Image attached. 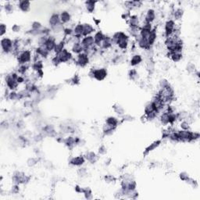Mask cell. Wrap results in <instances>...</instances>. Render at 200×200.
Segmentation results:
<instances>
[{"label":"cell","mask_w":200,"mask_h":200,"mask_svg":"<svg viewBox=\"0 0 200 200\" xmlns=\"http://www.w3.org/2000/svg\"><path fill=\"white\" fill-rule=\"evenodd\" d=\"M90 74L97 81H103L107 76V70L105 68H98L92 70Z\"/></svg>","instance_id":"cell-1"},{"label":"cell","mask_w":200,"mask_h":200,"mask_svg":"<svg viewBox=\"0 0 200 200\" xmlns=\"http://www.w3.org/2000/svg\"><path fill=\"white\" fill-rule=\"evenodd\" d=\"M1 47L3 51L6 53L13 52V41H12L9 38H3L1 40Z\"/></svg>","instance_id":"cell-2"},{"label":"cell","mask_w":200,"mask_h":200,"mask_svg":"<svg viewBox=\"0 0 200 200\" xmlns=\"http://www.w3.org/2000/svg\"><path fill=\"white\" fill-rule=\"evenodd\" d=\"M76 64L79 67H84L86 65L88 64L89 63V57L85 52H81V53L78 54L77 56V58L74 60Z\"/></svg>","instance_id":"cell-3"},{"label":"cell","mask_w":200,"mask_h":200,"mask_svg":"<svg viewBox=\"0 0 200 200\" xmlns=\"http://www.w3.org/2000/svg\"><path fill=\"white\" fill-rule=\"evenodd\" d=\"M31 60V52L29 50H23L19 53L18 61L21 64H27Z\"/></svg>","instance_id":"cell-4"},{"label":"cell","mask_w":200,"mask_h":200,"mask_svg":"<svg viewBox=\"0 0 200 200\" xmlns=\"http://www.w3.org/2000/svg\"><path fill=\"white\" fill-rule=\"evenodd\" d=\"M179 141H192V131L189 130H181L177 131Z\"/></svg>","instance_id":"cell-5"},{"label":"cell","mask_w":200,"mask_h":200,"mask_svg":"<svg viewBox=\"0 0 200 200\" xmlns=\"http://www.w3.org/2000/svg\"><path fill=\"white\" fill-rule=\"evenodd\" d=\"M175 28H176V24L174 20L170 19L165 23V35L166 38L169 37L174 33Z\"/></svg>","instance_id":"cell-6"},{"label":"cell","mask_w":200,"mask_h":200,"mask_svg":"<svg viewBox=\"0 0 200 200\" xmlns=\"http://www.w3.org/2000/svg\"><path fill=\"white\" fill-rule=\"evenodd\" d=\"M81 43L82 44L84 49L86 48H90L92 47L95 45V40H94V37L92 35L85 36L83 37L81 40Z\"/></svg>","instance_id":"cell-7"},{"label":"cell","mask_w":200,"mask_h":200,"mask_svg":"<svg viewBox=\"0 0 200 200\" xmlns=\"http://www.w3.org/2000/svg\"><path fill=\"white\" fill-rule=\"evenodd\" d=\"M59 57V59L61 63H67V62L70 61L72 59V53L70 52H69L67 49H64L63 51L59 54L57 55Z\"/></svg>","instance_id":"cell-8"},{"label":"cell","mask_w":200,"mask_h":200,"mask_svg":"<svg viewBox=\"0 0 200 200\" xmlns=\"http://www.w3.org/2000/svg\"><path fill=\"white\" fill-rule=\"evenodd\" d=\"M56 45H57V42H56V39L54 38L53 36H49L48 37V39H47L46 42L44 46L46 47V49L48 50V51L50 52L52 50H54L55 47H56Z\"/></svg>","instance_id":"cell-9"},{"label":"cell","mask_w":200,"mask_h":200,"mask_svg":"<svg viewBox=\"0 0 200 200\" xmlns=\"http://www.w3.org/2000/svg\"><path fill=\"white\" fill-rule=\"evenodd\" d=\"M6 85L7 87L10 88V90H14L16 89L18 86V83L17 81V80L14 79L12 76L10 75H8L6 78Z\"/></svg>","instance_id":"cell-10"},{"label":"cell","mask_w":200,"mask_h":200,"mask_svg":"<svg viewBox=\"0 0 200 200\" xmlns=\"http://www.w3.org/2000/svg\"><path fill=\"white\" fill-rule=\"evenodd\" d=\"M137 41H138V45L141 49H146V50H149V49L151 48V46L149 45V42L148 41V39H143L141 38L140 36H138L137 38Z\"/></svg>","instance_id":"cell-11"},{"label":"cell","mask_w":200,"mask_h":200,"mask_svg":"<svg viewBox=\"0 0 200 200\" xmlns=\"http://www.w3.org/2000/svg\"><path fill=\"white\" fill-rule=\"evenodd\" d=\"M85 162V158L84 157H81V156H78V157H73L70 161V163L71 165H74V166H76V167H81L82 166Z\"/></svg>","instance_id":"cell-12"},{"label":"cell","mask_w":200,"mask_h":200,"mask_svg":"<svg viewBox=\"0 0 200 200\" xmlns=\"http://www.w3.org/2000/svg\"><path fill=\"white\" fill-rule=\"evenodd\" d=\"M156 19V12L152 9H149L145 16V22L152 23Z\"/></svg>","instance_id":"cell-13"},{"label":"cell","mask_w":200,"mask_h":200,"mask_svg":"<svg viewBox=\"0 0 200 200\" xmlns=\"http://www.w3.org/2000/svg\"><path fill=\"white\" fill-rule=\"evenodd\" d=\"M72 52L75 54H80L84 52V47H83L82 44L81 43V41H76L74 43H73L71 47Z\"/></svg>","instance_id":"cell-14"},{"label":"cell","mask_w":200,"mask_h":200,"mask_svg":"<svg viewBox=\"0 0 200 200\" xmlns=\"http://www.w3.org/2000/svg\"><path fill=\"white\" fill-rule=\"evenodd\" d=\"M59 23H62L60 21V18H59V14H57V13L52 14L49 18V24L51 26V28H53Z\"/></svg>","instance_id":"cell-15"},{"label":"cell","mask_w":200,"mask_h":200,"mask_svg":"<svg viewBox=\"0 0 200 200\" xmlns=\"http://www.w3.org/2000/svg\"><path fill=\"white\" fill-rule=\"evenodd\" d=\"M59 18H60V21L63 24L69 23L70 20H71V15L68 11H63L61 13L59 14Z\"/></svg>","instance_id":"cell-16"},{"label":"cell","mask_w":200,"mask_h":200,"mask_svg":"<svg viewBox=\"0 0 200 200\" xmlns=\"http://www.w3.org/2000/svg\"><path fill=\"white\" fill-rule=\"evenodd\" d=\"M18 7L20 8V10L23 12H28L31 8V3L29 1H25V0H22L20 1L18 3Z\"/></svg>","instance_id":"cell-17"},{"label":"cell","mask_w":200,"mask_h":200,"mask_svg":"<svg viewBox=\"0 0 200 200\" xmlns=\"http://www.w3.org/2000/svg\"><path fill=\"white\" fill-rule=\"evenodd\" d=\"M105 34L102 32V31H97L95 32L94 34V40H95V45H96L97 46H100V45L102 43V41H103V39L105 38Z\"/></svg>","instance_id":"cell-18"},{"label":"cell","mask_w":200,"mask_h":200,"mask_svg":"<svg viewBox=\"0 0 200 200\" xmlns=\"http://www.w3.org/2000/svg\"><path fill=\"white\" fill-rule=\"evenodd\" d=\"M129 20V26L130 28H139L140 25V21L139 17L136 15L131 16Z\"/></svg>","instance_id":"cell-19"},{"label":"cell","mask_w":200,"mask_h":200,"mask_svg":"<svg viewBox=\"0 0 200 200\" xmlns=\"http://www.w3.org/2000/svg\"><path fill=\"white\" fill-rule=\"evenodd\" d=\"M95 31V28L90 23H84V31H83V37L91 35V34Z\"/></svg>","instance_id":"cell-20"},{"label":"cell","mask_w":200,"mask_h":200,"mask_svg":"<svg viewBox=\"0 0 200 200\" xmlns=\"http://www.w3.org/2000/svg\"><path fill=\"white\" fill-rule=\"evenodd\" d=\"M141 61H142V57H141V55L135 54V55H134L133 57H131L130 64L132 67H135V66H138L139 64H140Z\"/></svg>","instance_id":"cell-21"},{"label":"cell","mask_w":200,"mask_h":200,"mask_svg":"<svg viewBox=\"0 0 200 200\" xmlns=\"http://www.w3.org/2000/svg\"><path fill=\"white\" fill-rule=\"evenodd\" d=\"M85 159L90 162L91 163H95V162L98 160V156L93 152H88L86 153L85 157Z\"/></svg>","instance_id":"cell-22"},{"label":"cell","mask_w":200,"mask_h":200,"mask_svg":"<svg viewBox=\"0 0 200 200\" xmlns=\"http://www.w3.org/2000/svg\"><path fill=\"white\" fill-rule=\"evenodd\" d=\"M160 143H161V141H160V140H157V141H154V142H152V144H150L149 146L147 147L146 149L144 154H145V155H146V154L149 153L150 152L153 151L154 149H157V147L159 146V145H160Z\"/></svg>","instance_id":"cell-23"},{"label":"cell","mask_w":200,"mask_h":200,"mask_svg":"<svg viewBox=\"0 0 200 200\" xmlns=\"http://www.w3.org/2000/svg\"><path fill=\"white\" fill-rule=\"evenodd\" d=\"M169 56L170 57V59H172V61L175 62H179L181 59H182V53L180 52H169Z\"/></svg>","instance_id":"cell-24"},{"label":"cell","mask_w":200,"mask_h":200,"mask_svg":"<svg viewBox=\"0 0 200 200\" xmlns=\"http://www.w3.org/2000/svg\"><path fill=\"white\" fill-rule=\"evenodd\" d=\"M169 117H170V113H167V111H163L162 114L160 115V121L163 125H167L169 124Z\"/></svg>","instance_id":"cell-25"},{"label":"cell","mask_w":200,"mask_h":200,"mask_svg":"<svg viewBox=\"0 0 200 200\" xmlns=\"http://www.w3.org/2000/svg\"><path fill=\"white\" fill-rule=\"evenodd\" d=\"M65 44H66V42H65L64 41H59V42H58V43H57L56 47H55V49H54V52H55L56 55L59 54L63 49H64Z\"/></svg>","instance_id":"cell-26"},{"label":"cell","mask_w":200,"mask_h":200,"mask_svg":"<svg viewBox=\"0 0 200 200\" xmlns=\"http://www.w3.org/2000/svg\"><path fill=\"white\" fill-rule=\"evenodd\" d=\"M95 4L96 2H93V1H87L85 2V6H86V10L89 13H92L95 10Z\"/></svg>","instance_id":"cell-27"},{"label":"cell","mask_w":200,"mask_h":200,"mask_svg":"<svg viewBox=\"0 0 200 200\" xmlns=\"http://www.w3.org/2000/svg\"><path fill=\"white\" fill-rule=\"evenodd\" d=\"M183 15H184V10L181 8H177L174 12V18L176 21H179L181 20Z\"/></svg>","instance_id":"cell-28"},{"label":"cell","mask_w":200,"mask_h":200,"mask_svg":"<svg viewBox=\"0 0 200 200\" xmlns=\"http://www.w3.org/2000/svg\"><path fill=\"white\" fill-rule=\"evenodd\" d=\"M154 111L157 110H155L153 104L152 103V102H149V103H147L146 106H145V115H149V114H150V113L154 112Z\"/></svg>","instance_id":"cell-29"},{"label":"cell","mask_w":200,"mask_h":200,"mask_svg":"<svg viewBox=\"0 0 200 200\" xmlns=\"http://www.w3.org/2000/svg\"><path fill=\"white\" fill-rule=\"evenodd\" d=\"M157 31H156V30L155 29H152L151 31V32H150V34H149V39H148V41H149V45L150 46H152L154 44V42L156 41V40H157Z\"/></svg>","instance_id":"cell-30"},{"label":"cell","mask_w":200,"mask_h":200,"mask_svg":"<svg viewBox=\"0 0 200 200\" xmlns=\"http://www.w3.org/2000/svg\"><path fill=\"white\" fill-rule=\"evenodd\" d=\"M106 123H107V124H109V125H111L113 126V127H116V128H117L118 123H119V121H118L117 118L114 117H108L107 119H106Z\"/></svg>","instance_id":"cell-31"},{"label":"cell","mask_w":200,"mask_h":200,"mask_svg":"<svg viewBox=\"0 0 200 200\" xmlns=\"http://www.w3.org/2000/svg\"><path fill=\"white\" fill-rule=\"evenodd\" d=\"M113 110L119 115H123L124 114V110L121 105H118V104L114 105L113 106Z\"/></svg>","instance_id":"cell-32"},{"label":"cell","mask_w":200,"mask_h":200,"mask_svg":"<svg viewBox=\"0 0 200 200\" xmlns=\"http://www.w3.org/2000/svg\"><path fill=\"white\" fill-rule=\"evenodd\" d=\"M129 77H130V79L131 80H133V81H135L138 77H139V74H138V72H137V70L134 69H131L130 71H129Z\"/></svg>","instance_id":"cell-33"},{"label":"cell","mask_w":200,"mask_h":200,"mask_svg":"<svg viewBox=\"0 0 200 200\" xmlns=\"http://www.w3.org/2000/svg\"><path fill=\"white\" fill-rule=\"evenodd\" d=\"M31 28L32 30H34V31H41V28H42V25L40 22H38V21H34L31 24Z\"/></svg>","instance_id":"cell-34"},{"label":"cell","mask_w":200,"mask_h":200,"mask_svg":"<svg viewBox=\"0 0 200 200\" xmlns=\"http://www.w3.org/2000/svg\"><path fill=\"white\" fill-rule=\"evenodd\" d=\"M180 127H181V130H189L190 123L186 121H183L180 124Z\"/></svg>","instance_id":"cell-35"},{"label":"cell","mask_w":200,"mask_h":200,"mask_svg":"<svg viewBox=\"0 0 200 200\" xmlns=\"http://www.w3.org/2000/svg\"><path fill=\"white\" fill-rule=\"evenodd\" d=\"M159 86L161 88H165L170 86L169 81H167V80L166 79H162L160 81H159Z\"/></svg>","instance_id":"cell-36"},{"label":"cell","mask_w":200,"mask_h":200,"mask_svg":"<svg viewBox=\"0 0 200 200\" xmlns=\"http://www.w3.org/2000/svg\"><path fill=\"white\" fill-rule=\"evenodd\" d=\"M179 177H180V179L182 180V181H187L189 179V176H188V174L187 173H185V172L181 173L179 175Z\"/></svg>","instance_id":"cell-37"},{"label":"cell","mask_w":200,"mask_h":200,"mask_svg":"<svg viewBox=\"0 0 200 200\" xmlns=\"http://www.w3.org/2000/svg\"><path fill=\"white\" fill-rule=\"evenodd\" d=\"M37 163H38V159H36V158H30L28 160V165L29 167H33Z\"/></svg>","instance_id":"cell-38"},{"label":"cell","mask_w":200,"mask_h":200,"mask_svg":"<svg viewBox=\"0 0 200 200\" xmlns=\"http://www.w3.org/2000/svg\"><path fill=\"white\" fill-rule=\"evenodd\" d=\"M6 32V26L4 23H1L0 24V35L3 37Z\"/></svg>","instance_id":"cell-39"},{"label":"cell","mask_w":200,"mask_h":200,"mask_svg":"<svg viewBox=\"0 0 200 200\" xmlns=\"http://www.w3.org/2000/svg\"><path fill=\"white\" fill-rule=\"evenodd\" d=\"M63 33H64L65 36L69 37V36L73 34V29L69 28H66L63 29Z\"/></svg>","instance_id":"cell-40"},{"label":"cell","mask_w":200,"mask_h":200,"mask_svg":"<svg viewBox=\"0 0 200 200\" xmlns=\"http://www.w3.org/2000/svg\"><path fill=\"white\" fill-rule=\"evenodd\" d=\"M52 63L54 65L57 66V65H59V63H61V61H60V59H59V57H58L57 55H56V56H55V57L52 58Z\"/></svg>","instance_id":"cell-41"},{"label":"cell","mask_w":200,"mask_h":200,"mask_svg":"<svg viewBox=\"0 0 200 200\" xmlns=\"http://www.w3.org/2000/svg\"><path fill=\"white\" fill-rule=\"evenodd\" d=\"M115 177L112 176V175H106L105 177V181L107 183H111L114 182L115 181Z\"/></svg>","instance_id":"cell-42"},{"label":"cell","mask_w":200,"mask_h":200,"mask_svg":"<svg viewBox=\"0 0 200 200\" xmlns=\"http://www.w3.org/2000/svg\"><path fill=\"white\" fill-rule=\"evenodd\" d=\"M187 70L189 73H195V65L192 64V63H190L187 66Z\"/></svg>","instance_id":"cell-43"},{"label":"cell","mask_w":200,"mask_h":200,"mask_svg":"<svg viewBox=\"0 0 200 200\" xmlns=\"http://www.w3.org/2000/svg\"><path fill=\"white\" fill-rule=\"evenodd\" d=\"M78 174L80 175V176H81V177H84L85 175H86V174H87V170H86V168H84V167H81L79 170H78Z\"/></svg>","instance_id":"cell-44"},{"label":"cell","mask_w":200,"mask_h":200,"mask_svg":"<svg viewBox=\"0 0 200 200\" xmlns=\"http://www.w3.org/2000/svg\"><path fill=\"white\" fill-rule=\"evenodd\" d=\"M106 152H107L106 148L104 146H100L99 148V153L100 155H104V154L106 153Z\"/></svg>","instance_id":"cell-45"},{"label":"cell","mask_w":200,"mask_h":200,"mask_svg":"<svg viewBox=\"0 0 200 200\" xmlns=\"http://www.w3.org/2000/svg\"><path fill=\"white\" fill-rule=\"evenodd\" d=\"M5 10L8 13H10V12H12L13 10V6L12 5H10V4H7V5L5 6Z\"/></svg>","instance_id":"cell-46"},{"label":"cell","mask_w":200,"mask_h":200,"mask_svg":"<svg viewBox=\"0 0 200 200\" xmlns=\"http://www.w3.org/2000/svg\"><path fill=\"white\" fill-rule=\"evenodd\" d=\"M1 128L3 129H7L8 128H9V123L6 121H3V122L1 123Z\"/></svg>","instance_id":"cell-47"},{"label":"cell","mask_w":200,"mask_h":200,"mask_svg":"<svg viewBox=\"0 0 200 200\" xmlns=\"http://www.w3.org/2000/svg\"><path fill=\"white\" fill-rule=\"evenodd\" d=\"M20 30H21L20 26L17 25V24H14V25L12 27V31H13V32H19V31H20Z\"/></svg>","instance_id":"cell-48"},{"label":"cell","mask_w":200,"mask_h":200,"mask_svg":"<svg viewBox=\"0 0 200 200\" xmlns=\"http://www.w3.org/2000/svg\"><path fill=\"white\" fill-rule=\"evenodd\" d=\"M133 120V117H131L130 115H125L123 117V121H131Z\"/></svg>","instance_id":"cell-49"},{"label":"cell","mask_w":200,"mask_h":200,"mask_svg":"<svg viewBox=\"0 0 200 200\" xmlns=\"http://www.w3.org/2000/svg\"><path fill=\"white\" fill-rule=\"evenodd\" d=\"M19 192V188H18V185H16L14 187L12 188V192L13 193H17Z\"/></svg>","instance_id":"cell-50"}]
</instances>
